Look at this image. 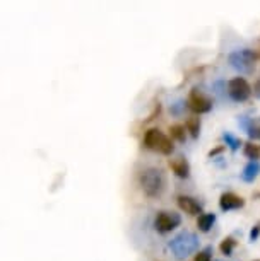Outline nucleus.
Instances as JSON below:
<instances>
[{"instance_id":"1","label":"nucleus","mask_w":260,"mask_h":261,"mask_svg":"<svg viewBox=\"0 0 260 261\" xmlns=\"http://www.w3.org/2000/svg\"><path fill=\"white\" fill-rule=\"evenodd\" d=\"M139 186L147 198H159L166 190V176L159 167H146L139 172Z\"/></svg>"},{"instance_id":"2","label":"nucleus","mask_w":260,"mask_h":261,"mask_svg":"<svg viewBox=\"0 0 260 261\" xmlns=\"http://www.w3.org/2000/svg\"><path fill=\"white\" fill-rule=\"evenodd\" d=\"M200 248V239L195 232L190 230H183V232L176 234L173 239L170 241V251L173 253L176 259H187L188 256L197 253Z\"/></svg>"},{"instance_id":"3","label":"nucleus","mask_w":260,"mask_h":261,"mask_svg":"<svg viewBox=\"0 0 260 261\" xmlns=\"http://www.w3.org/2000/svg\"><path fill=\"white\" fill-rule=\"evenodd\" d=\"M144 145L147 147V149L156 150V152L164 154V155H170L171 152L175 150L173 140H171L168 135H164L161 130H158V128H151V130L146 132Z\"/></svg>"},{"instance_id":"4","label":"nucleus","mask_w":260,"mask_h":261,"mask_svg":"<svg viewBox=\"0 0 260 261\" xmlns=\"http://www.w3.org/2000/svg\"><path fill=\"white\" fill-rule=\"evenodd\" d=\"M255 51L250 48H242V50H234L228 55V62L231 68H234L240 73H252L255 70Z\"/></svg>"},{"instance_id":"5","label":"nucleus","mask_w":260,"mask_h":261,"mask_svg":"<svg viewBox=\"0 0 260 261\" xmlns=\"http://www.w3.org/2000/svg\"><path fill=\"white\" fill-rule=\"evenodd\" d=\"M181 224V217L176 212L171 210H161L154 217V229L161 234H168L171 230H175L176 227H180Z\"/></svg>"},{"instance_id":"6","label":"nucleus","mask_w":260,"mask_h":261,"mask_svg":"<svg viewBox=\"0 0 260 261\" xmlns=\"http://www.w3.org/2000/svg\"><path fill=\"white\" fill-rule=\"evenodd\" d=\"M228 96L234 102H245L252 96V87L245 77H234L228 82Z\"/></svg>"},{"instance_id":"7","label":"nucleus","mask_w":260,"mask_h":261,"mask_svg":"<svg viewBox=\"0 0 260 261\" xmlns=\"http://www.w3.org/2000/svg\"><path fill=\"white\" fill-rule=\"evenodd\" d=\"M188 108L194 113H197V115H205V113L212 110V101L200 91L194 89L188 96Z\"/></svg>"},{"instance_id":"8","label":"nucleus","mask_w":260,"mask_h":261,"mask_svg":"<svg viewBox=\"0 0 260 261\" xmlns=\"http://www.w3.org/2000/svg\"><path fill=\"white\" fill-rule=\"evenodd\" d=\"M245 206V200L240 195L233 193V191H226L219 196V208L223 212H233L240 210Z\"/></svg>"},{"instance_id":"9","label":"nucleus","mask_w":260,"mask_h":261,"mask_svg":"<svg viewBox=\"0 0 260 261\" xmlns=\"http://www.w3.org/2000/svg\"><path fill=\"white\" fill-rule=\"evenodd\" d=\"M176 203H178L181 212H185V214H188V215L199 217L202 214V203H200L197 198H194V196L180 195L178 198H176Z\"/></svg>"},{"instance_id":"10","label":"nucleus","mask_w":260,"mask_h":261,"mask_svg":"<svg viewBox=\"0 0 260 261\" xmlns=\"http://www.w3.org/2000/svg\"><path fill=\"white\" fill-rule=\"evenodd\" d=\"M171 171H173L175 176H178L181 179H187L190 176V164L185 157H176V159L170 161Z\"/></svg>"},{"instance_id":"11","label":"nucleus","mask_w":260,"mask_h":261,"mask_svg":"<svg viewBox=\"0 0 260 261\" xmlns=\"http://www.w3.org/2000/svg\"><path fill=\"white\" fill-rule=\"evenodd\" d=\"M260 174V164L258 161H248V164L243 167L242 171V179L245 183H253Z\"/></svg>"},{"instance_id":"12","label":"nucleus","mask_w":260,"mask_h":261,"mask_svg":"<svg viewBox=\"0 0 260 261\" xmlns=\"http://www.w3.org/2000/svg\"><path fill=\"white\" fill-rule=\"evenodd\" d=\"M214 224H216V214L214 212H202V214L199 215V219H197V227L200 232H209L210 229L214 227Z\"/></svg>"},{"instance_id":"13","label":"nucleus","mask_w":260,"mask_h":261,"mask_svg":"<svg viewBox=\"0 0 260 261\" xmlns=\"http://www.w3.org/2000/svg\"><path fill=\"white\" fill-rule=\"evenodd\" d=\"M243 155L248 161H258L260 159V145L255 142H247L243 144Z\"/></svg>"},{"instance_id":"14","label":"nucleus","mask_w":260,"mask_h":261,"mask_svg":"<svg viewBox=\"0 0 260 261\" xmlns=\"http://www.w3.org/2000/svg\"><path fill=\"white\" fill-rule=\"evenodd\" d=\"M223 140H224V144H226V147L229 150H233V152H237L240 147L243 145V142L238 139V137H234L231 132H224L223 134Z\"/></svg>"},{"instance_id":"15","label":"nucleus","mask_w":260,"mask_h":261,"mask_svg":"<svg viewBox=\"0 0 260 261\" xmlns=\"http://www.w3.org/2000/svg\"><path fill=\"white\" fill-rule=\"evenodd\" d=\"M234 248H237V241H234L233 238H226V239H223V243L219 244L221 253H223L224 256H233Z\"/></svg>"},{"instance_id":"16","label":"nucleus","mask_w":260,"mask_h":261,"mask_svg":"<svg viewBox=\"0 0 260 261\" xmlns=\"http://www.w3.org/2000/svg\"><path fill=\"white\" fill-rule=\"evenodd\" d=\"M187 132H190V135L194 137V139H197L200 135V118L197 116H192L187 120Z\"/></svg>"},{"instance_id":"17","label":"nucleus","mask_w":260,"mask_h":261,"mask_svg":"<svg viewBox=\"0 0 260 261\" xmlns=\"http://www.w3.org/2000/svg\"><path fill=\"white\" fill-rule=\"evenodd\" d=\"M170 135L171 139H175L176 142H185L187 139V132H185V126L181 125H173L170 128Z\"/></svg>"},{"instance_id":"18","label":"nucleus","mask_w":260,"mask_h":261,"mask_svg":"<svg viewBox=\"0 0 260 261\" xmlns=\"http://www.w3.org/2000/svg\"><path fill=\"white\" fill-rule=\"evenodd\" d=\"M194 261H212V248L207 246V248L197 251V254H195Z\"/></svg>"},{"instance_id":"19","label":"nucleus","mask_w":260,"mask_h":261,"mask_svg":"<svg viewBox=\"0 0 260 261\" xmlns=\"http://www.w3.org/2000/svg\"><path fill=\"white\" fill-rule=\"evenodd\" d=\"M245 132L248 134V137H250V140H258L260 142V125H255V123H252L250 121V125L245 128Z\"/></svg>"},{"instance_id":"20","label":"nucleus","mask_w":260,"mask_h":261,"mask_svg":"<svg viewBox=\"0 0 260 261\" xmlns=\"http://www.w3.org/2000/svg\"><path fill=\"white\" fill-rule=\"evenodd\" d=\"M258 236H260V222L255 224L252 227V230H250V241H252V243H253V241H257Z\"/></svg>"},{"instance_id":"21","label":"nucleus","mask_w":260,"mask_h":261,"mask_svg":"<svg viewBox=\"0 0 260 261\" xmlns=\"http://www.w3.org/2000/svg\"><path fill=\"white\" fill-rule=\"evenodd\" d=\"M253 94H255V97H258V99H260V81H257V84H255Z\"/></svg>"},{"instance_id":"22","label":"nucleus","mask_w":260,"mask_h":261,"mask_svg":"<svg viewBox=\"0 0 260 261\" xmlns=\"http://www.w3.org/2000/svg\"><path fill=\"white\" fill-rule=\"evenodd\" d=\"M216 261H224V259H216Z\"/></svg>"},{"instance_id":"23","label":"nucleus","mask_w":260,"mask_h":261,"mask_svg":"<svg viewBox=\"0 0 260 261\" xmlns=\"http://www.w3.org/2000/svg\"><path fill=\"white\" fill-rule=\"evenodd\" d=\"M252 261H260V259H252Z\"/></svg>"}]
</instances>
